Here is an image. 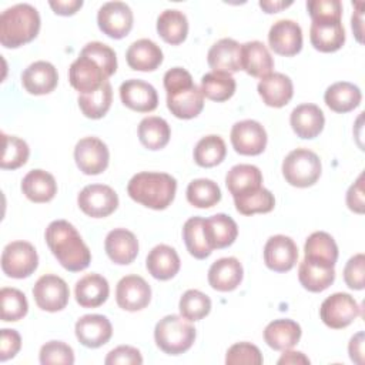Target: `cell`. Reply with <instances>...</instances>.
Instances as JSON below:
<instances>
[{"mask_svg": "<svg viewBox=\"0 0 365 365\" xmlns=\"http://www.w3.org/2000/svg\"><path fill=\"white\" fill-rule=\"evenodd\" d=\"M104 248L114 264L128 265L137 258L138 240L125 228H114L107 234Z\"/></svg>", "mask_w": 365, "mask_h": 365, "instance_id": "22", "label": "cell"}, {"mask_svg": "<svg viewBox=\"0 0 365 365\" xmlns=\"http://www.w3.org/2000/svg\"><path fill=\"white\" fill-rule=\"evenodd\" d=\"M274 60L262 41L254 40L241 44V70L247 74L262 78L272 73Z\"/></svg>", "mask_w": 365, "mask_h": 365, "instance_id": "25", "label": "cell"}, {"mask_svg": "<svg viewBox=\"0 0 365 365\" xmlns=\"http://www.w3.org/2000/svg\"><path fill=\"white\" fill-rule=\"evenodd\" d=\"M40 30V14L29 3L6 9L0 16V43L6 48H17L34 40Z\"/></svg>", "mask_w": 365, "mask_h": 365, "instance_id": "5", "label": "cell"}, {"mask_svg": "<svg viewBox=\"0 0 365 365\" xmlns=\"http://www.w3.org/2000/svg\"><path fill=\"white\" fill-rule=\"evenodd\" d=\"M301 327L292 319H274L264 329V341L275 351L291 349L299 342Z\"/></svg>", "mask_w": 365, "mask_h": 365, "instance_id": "32", "label": "cell"}, {"mask_svg": "<svg viewBox=\"0 0 365 365\" xmlns=\"http://www.w3.org/2000/svg\"><path fill=\"white\" fill-rule=\"evenodd\" d=\"M288 364H309V359L298 351H288L285 349L282 356L278 359V365H288Z\"/></svg>", "mask_w": 365, "mask_h": 365, "instance_id": "58", "label": "cell"}, {"mask_svg": "<svg viewBox=\"0 0 365 365\" xmlns=\"http://www.w3.org/2000/svg\"><path fill=\"white\" fill-rule=\"evenodd\" d=\"M195 328L180 315H167L154 328L157 346L168 355H180L188 351L195 341Z\"/></svg>", "mask_w": 365, "mask_h": 365, "instance_id": "6", "label": "cell"}, {"mask_svg": "<svg viewBox=\"0 0 365 365\" xmlns=\"http://www.w3.org/2000/svg\"><path fill=\"white\" fill-rule=\"evenodd\" d=\"M157 33L168 44H181L188 34L187 16L175 9L164 10L157 19Z\"/></svg>", "mask_w": 365, "mask_h": 365, "instance_id": "37", "label": "cell"}, {"mask_svg": "<svg viewBox=\"0 0 365 365\" xmlns=\"http://www.w3.org/2000/svg\"><path fill=\"white\" fill-rule=\"evenodd\" d=\"M237 83L230 73L224 71H210L201 78L200 90L208 100L221 103L231 98L235 93Z\"/></svg>", "mask_w": 365, "mask_h": 365, "instance_id": "40", "label": "cell"}, {"mask_svg": "<svg viewBox=\"0 0 365 365\" xmlns=\"http://www.w3.org/2000/svg\"><path fill=\"white\" fill-rule=\"evenodd\" d=\"M232 198L237 211L242 215H252L257 212L265 214L272 211L275 207L274 194L269 190L264 188L262 185L238 194Z\"/></svg>", "mask_w": 365, "mask_h": 365, "instance_id": "39", "label": "cell"}, {"mask_svg": "<svg viewBox=\"0 0 365 365\" xmlns=\"http://www.w3.org/2000/svg\"><path fill=\"white\" fill-rule=\"evenodd\" d=\"M120 98L125 107L138 113H150L158 106L155 88L138 78L125 80L120 86Z\"/></svg>", "mask_w": 365, "mask_h": 365, "instance_id": "19", "label": "cell"}, {"mask_svg": "<svg viewBox=\"0 0 365 365\" xmlns=\"http://www.w3.org/2000/svg\"><path fill=\"white\" fill-rule=\"evenodd\" d=\"M40 364L51 365V364H63L71 365L74 364V352L70 345L63 341H48L40 348Z\"/></svg>", "mask_w": 365, "mask_h": 365, "instance_id": "49", "label": "cell"}, {"mask_svg": "<svg viewBox=\"0 0 365 365\" xmlns=\"http://www.w3.org/2000/svg\"><path fill=\"white\" fill-rule=\"evenodd\" d=\"M177 181L167 173L143 171L131 177L127 185L128 195L151 210H165L174 200Z\"/></svg>", "mask_w": 365, "mask_h": 365, "instance_id": "4", "label": "cell"}, {"mask_svg": "<svg viewBox=\"0 0 365 365\" xmlns=\"http://www.w3.org/2000/svg\"><path fill=\"white\" fill-rule=\"evenodd\" d=\"M187 200L197 208H211L220 202L221 190L212 180L197 178L187 187Z\"/></svg>", "mask_w": 365, "mask_h": 365, "instance_id": "45", "label": "cell"}, {"mask_svg": "<svg viewBox=\"0 0 365 365\" xmlns=\"http://www.w3.org/2000/svg\"><path fill=\"white\" fill-rule=\"evenodd\" d=\"M138 140L148 150H161L164 148L171 135L168 123L157 115L145 117L138 124Z\"/></svg>", "mask_w": 365, "mask_h": 365, "instance_id": "38", "label": "cell"}, {"mask_svg": "<svg viewBox=\"0 0 365 365\" xmlns=\"http://www.w3.org/2000/svg\"><path fill=\"white\" fill-rule=\"evenodd\" d=\"M167 107L177 118L190 120L204 108V96L192 81L191 74L182 67H174L164 74Z\"/></svg>", "mask_w": 365, "mask_h": 365, "instance_id": "3", "label": "cell"}, {"mask_svg": "<svg viewBox=\"0 0 365 365\" xmlns=\"http://www.w3.org/2000/svg\"><path fill=\"white\" fill-rule=\"evenodd\" d=\"M111 100H113V88L110 81H106L96 91L80 94L77 98L81 113L91 120H98L104 117L111 107Z\"/></svg>", "mask_w": 365, "mask_h": 365, "instance_id": "42", "label": "cell"}, {"mask_svg": "<svg viewBox=\"0 0 365 365\" xmlns=\"http://www.w3.org/2000/svg\"><path fill=\"white\" fill-rule=\"evenodd\" d=\"M21 191L33 202H48L57 194V182L50 173L37 168L24 175Z\"/></svg>", "mask_w": 365, "mask_h": 365, "instance_id": "33", "label": "cell"}, {"mask_svg": "<svg viewBox=\"0 0 365 365\" xmlns=\"http://www.w3.org/2000/svg\"><path fill=\"white\" fill-rule=\"evenodd\" d=\"M53 11L58 16H73L83 6V0H57L48 1Z\"/></svg>", "mask_w": 365, "mask_h": 365, "instance_id": "56", "label": "cell"}, {"mask_svg": "<svg viewBox=\"0 0 365 365\" xmlns=\"http://www.w3.org/2000/svg\"><path fill=\"white\" fill-rule=\"evenodd\" d=\"M58 83L57 68L44 60L31 63L21 73V84L27 93L43 96L51 93Z\"/></svg>", "mask_w": 365, "mask_h": 365, "instance_id": "20", "label": "cell"}, {"mask_svg": "<svg viewBox=\"0 0 365 365\" xmlns=\"http://www.w3.org/2000/svg\"><path fill=\"white\" fill-rule=\"evenodd\" d=\"M181 317L188 321H200L211 311V299L198 289H188L182 294L178 304Z\"/></svg>", "mask_w": 365, "mask_h": 365, "instance_id": "48", "label": "cell"}, {"mask_svg": "<svg viewBox=\"0 0 365 365\" xmlns=\"http://www.w3.org/2000/svg\"><path fill=\"white\" fill-rule=\"evenodd\" d=\"M202 228L205 240L211 250H221L230 247L237 235L238 227L237 222L227 214H215L202 221Z\"/></svg>", "mask_w": 365, "mask_h": 365, "instance_id": "28", "label": "cell"}, {"mask_svg": "<svg viewBox=\"0 0 365 365\" xmlns=\"http://www.w3.org/2000/svg\"><path fill=\"white\" fill-rule=\"evenodd\" d=\"M133 11L123 1H107L97 13L98 29L111 38H123L133 29Z\"/></svg>", "mask_w": 365, "mask_h": 365, "instance_id": "12", "label": "cell"}, {"mask_svg": "<svg viewBox=\"0 0 365 365\" xmlns=\"http://www.w3.org/2000/svg\"><path fill=\"white\" fill-rule=\"evenodd\" d=\"M180 257L177 251L165 244L155 245L147 255L145 267L151 277L160 281H167L175 277L180 271Z\"/></svg>", "mask_w": 365, "mask_h": 365, "instance_id": "29", "label": "cell"}, {"mask_svg": "<svg viewBox=\"0 0 365 365\" xmlns=\"http://www.w3.org/2000/svg\"><path fill=\"white\" fill-rule=\"evenodd\" d=\"M257 88L262 101L275 108L287 106L294 94L291 78L282 73H271L262 77Z\"/></svg>", "mask_w": 365, "mask_h": 365, "instance_id": "26", "label": "cell"}, {"mask_svg": "<svg viewBox=\"0 0 365 365\" xmlns=\"http://www.w3.org/2000/svg\"><path fill=\"white\" fill-rule=\"evenodd\" d=\"M225 185L232 197L262 185V174L258 167L251 164L234 165L225 177Z\"/></svg>", "mask_w": 365, "mask_h": 365, "instance_id": "41", "label": "cell"}, {"mask_svg": "<svg viewBox=\"0 0 365 365\" xmlns=\"http://www.w3.org/2000/svg\"><path fill=\"white\" fill-rule=\"evenodd\" d=\"M104 364L106 365H117V364L140 365L143 364V356L137 348L130 345H120L107 354Z\"/></svg>", "mask_w": 365, "mask_h": 365, "instance_id": "53", "label": "cell"}, {"mask_svg": "<svg viewBox=\"0 0 365 365\" xmlns=\"http://www.w3.org/2000/svg\"><path fill=\"white\" fill-rule=\"evenodd\" d=\"M227 147L220 135L210 134L202 137L194 148V161L204 168H211L221 164L225 158Z\"/></svg>", "mask_w": 365, "mask_h": 365, "instance_id": "43", "label": "cell"}, {"mask_svg": "<svg viewBox=\"0 0 365 365\" xmlns=\"http://www.w3.org/2000/svg\"><path fill=\"white\" fill-rule=\"evenodd\" d=\"M38 267L36 248L27 241H13L1 252V269L10 278H27Z\"/></svg>", "mask_w": 365, "mask_h": 365, "instance_id": "8", "label": "cell"}, {"mask_svg": "<svg viewBox=\"0 0 365 365\" xmlns=\"http://www.w3.org/2000/svg\"><path fill=\"white\" fill-rule=\"evenodd\" d=\"M76 336L87 348H100L107 344L113 335V327L107 317L100 314H87L76 322Z\"/></svg>", "mask_w": 365, "mask_h": 365, "instance_id": "18", "label": "cell"}, {"mask_svg": "<svg viewBox=\"0 0 365 365\" xmlns=\"http://www.w3.org/2000/svg\"><path fill=\"white\" fill-rule=\"evenodd\" d=\"M125 58L133 70L154 71L163 63V51L153 40L140 38L130 44Z\"/></svg>", "mask_w": 365, "mask_h": 365, "instance_id": "31", "label": "cell"}, {"mask_svg": "<svg viewBox=\"0 0 365 365\" xmlns=\"http://www.w3.org/2000/svg\"><path fill=\"white\" fill-rule=\"evenodd\" d=\"M289 123L294 133L299 138L311 140L321 134L325 124V117L322 110L317 104L304 103L297 106L291 115Z\"/></svg>", "mask_w": 365, "mask_h": 365, "instance_id": "23", "label": "cell"}, {"mask_svg": "<svg viewBox=\"0 0 365 365\" xmlns=\"http://www.w3.org/2000/svg\"><path fill=\"white\" fill-rule=\"evenodd\" d=\"M262 354L258 346L250 342H237L228 348L225 355L227 365H261Z\"/></svg>", "mask_w": 365, "mask_h": 365, "instance_id": "50", "label": "cell"}, {"mask_svg": "<svg viewBox=\"0 0 365 365\" xmlns=\"http://www.w3.org/2000/svg\"><path fill=\"white\" fill-rule=\"evenodd\" d=\"M117 70V57L103 43H87L68 68V81L80 94L100 88Z\"/></svg>", "mask_w": 365, "mask_h": 365, "instance_id": "1", "label": "cell"}, {"mask_svg": "<svg viewBox=\"0 0 365 365\" xmlns=\"http://www.w3.org/2000/svg\"><path fill=\"white\" fill-rule=\"evenodd\" d=\"M364 269H365V257L364 254H355L348 259V262L344 267V281L351 289L361 291L365 287V278H364Z\"/></svg>", "mask_w": 365, "mask_h": 365, "instance_id": "52", "label": "cell"}, {"mask_svg": "<svg viewBox=\"0 0 365 365\" xmlns=\"http://www.w3.org/2000/svg\"><path fill=\"white\" fill-rule=\"evenodd\" d=\"M244 269L235 257H225L214 261L208 269V284L220 292L234 291L242 281Z\"/></svg>", "mask_w": 365, "mask_h": 365, "instance_id": "24", "label": "cell"}, {"mask_svg": "<svg viewBox=\"0 0 365 365\" xmlns=\"http://www.w3.org/2000/svg\"><path fill=\"white\" fill-rule=\"evenodd\" d=\"M115 301L124 311H141L151 301V288L143 277L125 275L117 284Z\"/></svg>", "mask_w": 365, "mask_h": 365, "instance_id": "15", "label": "cell"}, {"mask_svg": "<svg viewBox=\"0 0 365 365\" xmlns=\"http://www.w3.org/2000/svg\"><path fill=\"white\" fill-rule=\"evenodd\" d=\"M305 259L327 267H334L338 259V247L335 240L324 231L312 232L304 245Z\"/></svg>", "mask_w": 365, "mask_h": 365, "instance_id": "34", "label": "cell"}, {"mask_svg": "<svg viewBox=\"0 0 365 365\" xmlns=\"http://www.w3.org/2000/svg\"><path fill=\"white\" fill-rule=\"evenodd\" d=\"M46 242L60 265L71 272L86 269L91 261V252L78 231L66 220H56L46 228Z\"/></svg>", "mask_w": 365, "mask_h": 365, "instance_id": "2", "label": "cell"}, {"mask_svg": "<svg viewBox=\"0 0 365 365\" xmlns=\"http://www.w3.org/2000/svg\"><path fill=\"white\" fill-rule=\"evenodd\" d=\"M3 137V153L0 160V167L3 170H16L24 165L30 155V148L27 143L16 135L1 134Z\"/></svg>", "mask_w": 365, "mask_h": 365, "instance_id": "46", "label": "cell"}, {"mask_svg": "<svg viewBox=\"0 0 365 365\" xmlns=\"http://www.w3.org/2000/svg\"><path fill=\"white\" fill-rule=\"evenodd\" d=\"M364 174H361L356 181L349 187L346 192V205L351 211L356 214L364 212Z\"/></svg>", "mask_w": 365, "mask_h": 365, "instance_id": "55", "label": "cell"}, {"mask_svg": "<svg viewBox=\"0 0 365 365\" xmlns=\"http://www.w3.org/2000/svg\"><path fill=\"white\" fill-rule=\"evenodd\" d=\"M77 204L86 215L91 218H104L117 210L118 195L110 185L90 184L80 191Z\"/></svg>", "mask_w": 365, "mask_h": 365, "instance_id": "10", "label": "cell"}, {"mask_svg": "<svg viewBox=\"0 0 365 365\" xmlns=\"http://www.w3.org/2000/svg\"><path fill=\"white\" fill-rule=\"evenodd\" d=\"M231 144L241 155H258L267 147V131L255 120H242L231 128Z\"/></svg>", "mask_w": 365, "mask_h": 365, "instance_id": "14", "label": "cell"}, {"mask_svg": "<svg viewBox=\"0 0 365 365\" xmlns=\"http://www.w3.org/2000/svg\"><path fill=\"white\" fill-rule=\"evenodd\" d=\"M33 297L38 308L47 312H57L66 308L70 297V289L66 281L54 274L41 275L34 287Z\"/></svg>", "mask_w": 365, "mask_h": 365, "instance_id": "11", "label": "cell"}, {"mask_svg": "<svg viewBox=\"0 0 365 365\" xmlns=\"http://www.w3.org/2000/svg\"><path fill=\"white\" fill-rule=\"evenodd\" d=\"M352 30L356 36V40L359 43H362V11L361 10H356L354 14H352Z\"/></svg>", "mask_w": 365, "mask_h": 365, "instance_id": "60", "label": "cell"}, {"mask_svg": "<svg viewBox=\"0 0 365 365\" xmlns=\"http://www.w3.org/2000/svg\"><path fill=\"white\" fill-rule=\"evenodd\" d=\"M348 352H349V358L355 364L358 365L364 364V332L362 331H359L351 338L348 345Z\"/></svg>", "mask_w": 365, "mask_h": 365, "instance_id": "57", "label": "cell"}, {"mask_svg": "<svg viewBox=\"0 0 365 365\" xmlns=\"http://www.w3.org/2000/svg\"><path fill=\"white\" fill-rule=\"evenodd\" d=\"M202 221L204 218L201 217H191L184 222L182 227V240L187 251L197 259H205L212 252L205 240Z\"/></svg>", "mask_w": 365, "mask_h": 365, "instance_id": "44", "label": "cell"}, {"mask_svg": "<svg viewBox=\"0 0 365 365\" xmlns=\"http://www.w3.org/2000/svg\"><path fill=\"white\" fill-rule=\"evenodd\" d=\"M298 279L309 292H322L334 282L335 269L304 258L298 267Z\"/></svg>", "mask_w": 365, "mask_h": 365, "instance_id": "36", "label": "cell"}, {"mask_svg": "<svg viewBox=\"0 0 365 365\" xmlns=\"http://www.w3.org/2000/svg\"><path fill=\"white\" fill-rule=\"evenodd\" d=\"M74 294L80 307L97 308L103 305L108 298V281L100 274H87L77 281Z\"/></svg>", "mask_w": 365, "mask_h": 365, "instance_id": "30", "label": "cell"}, {"mask_svg": "<svg viewBox=\"0 0 365 365\" xmlns=\"http://www.w3.org/2000/svg\"><path fill=\"white\" fill-rule=\"evenodd\" d=\"M361 314L358 302L346 292H335L327 297L319 308L322 322L332 328L341 329L351 325Z\"/></svg>", "mask_w": 365, "mask_h": 365, "instance_id": "9", "label": "cell"}, {"mask_svg": "<svg viewBox=\"0 0 365 365\" xmlns=\"http://www.w3.org/2000/svg\"><path fill=\"white\" fill-rule=\"evenodd\" d=\"M207 61L212 71L237 73L241 70V44L234 38H221L208 50Z\"/></svg>", "mask_w": 365, "mask_h": 365, "instance_id": "27", "label": "cell"}, {"mask_svg": "<svg viewBox=\"0 0 365 365\" xmlns=\"http://www.w3.org/2000/svg\"><path fill=\"white\" fill-rule=\"evenodd\" d=\"M21 348V336L16 329L3 328L0 336V361L14 358Z\"/></svg>", "mask_w": 365, "mask_h": 365, "instance_id": "54", "label": "cell"}, {"mask_svg": "<svg viewBox=\"0 0 365 365\" xmlns=\"http://www.w3.org/2000/svg\"><path fill=\"white\" fill-rule=\"evenodd\" d=\"M1 301V321L16 322L26 317L29 311V302L26 295L17 288H1L0 291Z\"/></svg>", "mask_w": 365, "mask_h": 365, "instance_id": "47", "label": "cell"}, {"mask_svg": "<svg viewBox=\"0 0 365 365\" xmlns=\"http://www.w3.org/2000/svg\"><path fill=\"white\" fill-rule=\"evenodd\" d=\"M268 43L271 50L279 56H295L302 48V30L294 20H278L268 31Z\"/></svg>", "mask_w": 365, "mask_h": 365, "instance_id": "16", "label": "cell"}, {"mask_svg": "<svg viewBox=\"0 0 365 365\" xmlns=\"http://www.w3.org/2000/svg\"><path fill=\"white\" fill-rule=\"evenodd\" d=\"M321 171L319 157L308 148H295L282 161L285 181L298 188L314 185L321 177Z\"/></svg>", "mask_w": 365, "mask_h": 365, "instance_id": "7", "label": "cell"}, {"mask_svg": "<svg viewBox=\"0 0 365 365\" xmlns=\"http://www.w3.org/2000/svg\"><path fill=\"white\" fill-rule=\"evenodd\" d=\"M309 40L315 50L334 53L345 43V29L341 20H317L311 23Z\"/></svg>", "mask_w": 365, "mask_h": 365, "instance_id": "21", "label": "cell"}, {"mask_svg": "<svg viewBox=\"0 0 365 365\" xmlns=\"http://www.w3.org/2000/svg\"><path fill=\"white\" fill-rule=\"evenodd\" d=\"M74 160L81 173L97 175L108 167L110 153L106 143L100 138L84 137L74 147Z\"/></svg>", "mask_w": 365, "mask_h": 365, "instance_id": "13", "label": "cell"}, {"mask_svg": "<svg viewBox=\"0 0 365 365\" xmlns=\"http://www.w3.org/2000/svg\"><path fill=\"white\" fill-rule=\"evenodd\" d=\"M362 94L358 86L348 81H338L331 84L324 94L325 104L335 113H348L356 108L361 103Z\"/></svg>", "mask_w": 365, "mask_h": 365, "instance_id": "35", "label": "cell"}, {"mask_svg": "<svg viewBox=\"0 0 365 365\" xmlns=\"http://www.w3.org/2000/svg\"><path fill=\"white\" fill-rule=\"evenodd\" d=\"M307 10L312 21L317 20H341L342 4L339 0H309Z\"/></svg>", "mask_w": 365, "mask_h": 365, "instance_id": "51", "label": "cell"}, {"mask_svg": "<svg viewBox=\"0 0 365 365\" xmlns=\"http://www.w3.org/2000/svg\"><path fill=\"white\" fill-rule=\"evenodd\" d=\"M298 259V248L287 235H272L264 247V262L275 272H287L294 268Z\"/></svg>", "mask_w": 365, "mask_h": 365, "instance_id": "17", "label": "cell"}, {"mask_svg": "<svg viewBox=\"0 0 365 365\" xmlns=\"http://www.w3.org/2000/svg\"><path fill=\"white\" fill-rule=\"evenodd\" d=\"M292 1H282V0H277V1H271V0H267V1H259V7L265 11V13H278L279 10L291 6Z\"/></svg>", "mask_w": 365, "mask_h": 365, "instance_id": "59", "label": "cell"}]
</instances>
